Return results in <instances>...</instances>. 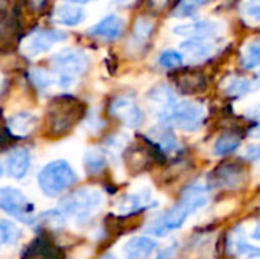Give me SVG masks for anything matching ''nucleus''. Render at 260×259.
<instances>
[{"mask_svg": "<svg viewBox=\"0 0 260 259\" xmlns=\"http://www.w3.org/2000/svg\"><path fill=\"white\" fill-rule=\"evenodd\" d=\"M157 250V243L151 237H133L122 249L125 259H143Z\"/></svg>", "mask_w": 260, "mask_h": 259, "instance_id": "2eb2a0df", "label": "nucleus"}, {"mask_svg": "<svg viewBox=\"0 0 260 259\" xmlns=\"http://www.w3.org/2000/svg\"><path fill=\"white\" fill-rule=\"evenodd\" d=\"M66 38L67 35L61 31H37L23 41L21 52L26 56L32 58V56L47 52L55 43L64 41Z\"/></svg>", "mask_w": 260, "mask_h": 259, "instance_id": "1a4fd4ad", "label": "nucleus"}, {"mask_svg": "<svg viewBox=\"0 0 260 259\" xmlns=\"http://www.w3.org/2000/svg\"><path fill=\"white\" fill-rule=\"evenodd\" d=\"M30 162H32V157L26 148H17V150L11 151L6 159L8 176H11L12 179H17V180L23 179L30 168Z\"/></svg>", "mask_w": 260, "mask_h": 259, "instance_id": "dca6fc26", "label": "nucleus"}, {"mask_svg": "<svg viewBox=\"0 0 260 259\" xmlns=\"http://www.w3.org/2000/svg\"><path fill=\"white\" fill-rule=\"evenodd\" d=\"M148 5H149L151 11L163 12V11H166L172 5V0H148Z\"/></svg>", "mask_w": 260, "mask_h": 259, "instance_id": "473e14b6", "label": "nucleus"}, {"mask_svg": "<svg viewBox=\"0 0 260 259\" xmlns=\"http://www.w3.org/2000/svg\"><path fill=\"white\" fill-rule=\"evenodd\" d=\"M37 121H38V118L35 114H32L29 111H20V113L12 114L8 119V128H9L11 134L15 137H26L35 130Z\"/></svg>", "mask_w": 260, "mask_h": 259, "instance_id": "f3484780", "label": "nucleus"}, {"mask_svg": "<svg viewBox=\"0 0 260 259\" xmlns=\"http://www.w3.org/2000/svg\"><path fill=\"white\" fill-rule=\"evenodd\" d=\"M29 78L32 81V84L40 89V90H47L50 89L52 85H56V76L50 75L47 70L44 69H32L29 72Z\"/></svg>", "mask_w": 260, "mask_h": 259, "instance_id": "bb28decb", "label": "nucleus"}, {"mask_svg": "<svg viewBox=\"0 0 260 259\" xmlns=\"http://www.w3.org/2000/svg\"><path fill=\"white\" fill-rule=\"evenodd\" d=\"M52 67L56 72V76H66L76 79L88 67V58L82 50L64 49L52 56Z\"/></svg>", "mask_w": 260, "mask_h": 259, "instance_id": "423d86ee", "label": "nucleus"}, {"mask_svg": "<svg viewBox=\"0 0 260 259\" xmlns=\"http://www.w3.org/2000/svg\"><path fill=\"white\" fill-rule=\"evenodd\" d=\"M177 89L186 95H195L207 87V81L200 72H183L177 76Z\"/></svg>", "mask_w": 260, "mask_h": 259, "instance_id": "aec40b11", "label": "nucleus"}, {"mask_svg": "<svg viewBox=\"0 0 260 259\" xmlns=\"http://www.w3.org/2000/svg\"><path fill=\"white\" fill-rule=\"evenodd\" d=\"M0 209L24 223H30L35 214V206L20 189L12 186L0 188Z\"/></svg>", "mask_w": 260, "mask_h": 259, "instance_id": "39448f33", "label": "nucleus"}, {"mask_svg": "<svg viewBox=\"0 0 260 259\" xmlns=\"http://www.w3.org/2000/svg\"><path fill=\"white\" fill-rule=\"evenodd\" d=\"M248 171L242 163H224L213 172V183L219 188H238L245 183Z\"/></svg>", "mask_w": 260, "mask_h": 259, "instance_id": "9d476101", "label": "nucleus"}, {"mask_svg": "<svg viewBox=\"0 0 260 259\" xmlns=\"http://www.w3.org/2000/svg\"><path fill=\"white\" fill-rule=\"evenodd\" d=\"M3 172H5V169H3V165L0 163V179L3 177Z\"/></svg>", "mask_w": 260, "mask_h": 259, "instance_id": "ea45409f", "label": "nucleus"}, {"mask_svg": "<svg viewBox=\"0 0 260 259\" xmlns=\"http://www.w3.org/2000/svg\"><path fill=\"white\" fill-rule=\"evenodd\" d=\"M154 21L148 20V18H139L134 24V38L139 41V43H143V41H148L149 37L152 35L154 32Z\"/></svg>", "mask_w": 260, "mask_h": 259, "instance_id": "c756f323", "label": "nucleus"}, {"mask_svg": "<svg viewBox=\"0 0 260 259\" xmlns=\"http://www.w3.org/2000/svg\"><path fill=\"white\" fill-rule=\"evenodd\" d=\"M154 205H155V202H154L152 192L148 191V189H140V191H136V192H131V194L125 195L120 200V203L117 205V209H119L120 214L131 215V214L145 211V209H148V208H151Z\"/></svg>", "mask_w": 260, "mask_h": 259, "instance_id": "4468645a", "label": "nucleus"}, {"mask_svg": "<svg viewBox=\"0 0 260 259\" xmlns=\"http://www.w3.org/2000/svg\"><path fill=\"white\" fill-rule=\"evenodd\" d=\"M210 200L209 188L204 185H190L189 188L184 189L180 202L166 211L163 215H160L151 226H149V234L155 237H166L174 231H178L184 226L187 218L204 208Z\"/></svg>", "mask_w": 260, "mask_h": 259, "instance_id": "f257e3e1", "label": "nucleus"}, {"mask_svg": "<svg viewBox=\"0 0 260 259\" xmlns=\"http://www.w3.org/2000/svg\"><path fill=\"white\" fill-rule=\"evenodd\" d=\"M229 250L233 256H238L241 259H254L260 258V249L247 243L245 237L242 232L236 231V234H233L229 240Z\"/></svg>", "mask_w": 260, "mask_h": 259, "instance_id": "6ab92c4d", "label": "nucleus"}, {"mask_svg": "<svg viewBox=\"0 0 260 259\" xmlns=\"http://www.w3.org/2000/svg\"><path fill=\"white\" fill-rule=\"evenodd\" d=\"M84 165L88 174H99L107 165V157L101 150L90 148L84 156Z\"/></svg>", "mask_w": 260, "mask_h": 259, "instance_id": "393cba45", "label": "nucleus"}, {"mask_svg": "<svg viewBox=\"0 0 260 259\" xmlns=\"http://www.w3.org/2000/svg\"><path fill=\"white\" fill-rule=\"evenodd\" d=\"M21 237L20 229L12 221H0V247L2 246H12Z\"/></svg>", "mask_w": 260, "mask_h": 259, "instance_id": "a878e982", "label": "nucleus"}, {"mask_svg": "<svg viewBox=\"0 0 260 259\" xmlns=\"http://www.w3.org/2000/svg\"><path fill=\"white\" fill-rule=\"evenodd\" d=\"M212 0H178L172 14L177 18H187V17L195 15L203 6H206Z\"/></svg>", "mask_w": 260, "mask_h": 259, "instance_id": "b1692460", "label": "nucleus"}, {"mask_svg": "<svg viewBox=\"0 0 260 259\" xmlns=\"http://www.w3.org/2000/svg\"><path fill=\"white\" fill-rule=\"evenodd\" d=\"M149 136H151V140L157 145V148L161 153H172L178 148V140L174 131L166 124H160L154 127L149 131Z\"/></svg>", "mask_w": 260, "mask_h": 259, "instance_id": "a211bd4d", "label": "nucleus"}, {"mask_svg": "<svg viewBox=\"0 0 260 259\" xmlns=\"http://www.w3.org/2000/svg\"><path fill=\"white\" fill-rule=\"evenodd\" d=\"M123 31H125V21L120 17L111 14V15L104 17L94 26H91L88 29V35L99 37V38L107 40V41H113V40L120 38Z\"/></svg>", "mask_w": 260, "mask_h": 259, "instance_id": "f8f14e48", "label": "nucleus"}, {"mask_svg": "<svg viewBox=\"0 0 260 259\" xmlns=\"http://www.w3.org/2000/svg\"><path fill=\"white\" fill-rule=\"evenodd\" d=\"M222 29L224 23L218 20H192L177 24L172 31L180 37H186L187 40H210L222 32Z\"/></svg>", "mask_w": 260, "mask_h": 259, "instance_id": "0eeeda50", "label": "nucleus"}, {"mask_svg": "<svg viewBox=\"0 0 260 259\" xmlns=\"http://www.w3.org/2000/svg\"><path fill=\"white\" fill-rule=\"evenodd\" d=\"M242 67L247 70L256 69L260 66V41H254L251 44H248V47L245 49L242 58H241Z\"/></svg>", "mask_w": 260, "mask_h": 259, "instance_id": "cd10ccee", "label": "nucleus"}, {"mask_svg": "<svg viewBox=\"0 0 260 259\" xmlns=\"http://www.w3.org/2000/svg\"><path fill=\"white\" fill-rule=\"evenodd\" d=\"M85 18V12L82 8L72 6V5H62L55 9L53 20L64 26H76Z\"/></svg>", "mask_w": 260, "mask_h": 259, "instance_id": "412c9836", "label": "nucleus"}, {"mask_svg": "<svg viewBox=\"0 0 260 259\" xmlns=\"http://www.w3.org/2000/svg\"><path fill=\"white\" fill-rule=\"evenodd\" d=\"M70 3H88V2H94V0H67Z\"/></svg>", "mask_w": 260, "mask_h": 259, "instance_id": "58836bf2", "label": "nucleus"}, {"mask_svg": "<svg viewBox=\"0 0 260 259\" xmlns=\"http://www.w3.org/2000/svg\"><path fill=\"white\" fill-rule=\"evenodd\" d=\"M251 238L256 240V241H260V221L257 223V226L254 227V231L251 232Z\"/></svg>", "mask_w": 260, "mask_h": 259, "instance_id": "c9c22d12", "label": "nucleus"}, {"mask_svg": "<svg viewBox=\"0 0 260 259\" xmlns=\"http://www.w3.org/2000/svg\"><path fill=\"white\" fill-rule=\"evenodd\" d=\"M253 134H254L256 137H260V122L256 125V128L253 130Z\"/></svg>", "mask_w": 260, "mask_h": 259, "instance_id": "e433bc0d", "label": "nucleus"}, {"mask_svg": "<svg viewBox=\"0 0 260 259\" xmlns=\"http://www.w3.org/2000/svg\"><path fill=\"white\" fill-rule=\"evenodd\" d=\"M244 159L248 160V162H257V160H260V143L250 145L245 150V153H244Z\"/></svg>", "mask_w": 260, "mask_h": 259, "instance_id": "2f4dec72", "label": "nucleus"}, {"mask_svg": "<svg viewBox=\"0 0 260 259\" xmlns=\"http://www.w3.org/2000/svg\"><path fill=\"white\" fill-rule=\"evenodd\" d=\"M149 104L152 105L157 118L160 119V124L165 122L168 113L171 111V108L177 104V98H175V92L166 85V84H160L157 87H154L149 95H148Z\"/></svg>", "mask_w": 260, "mask_h": 259, "instance_id": "9b49d317", "label": "nucleus"}, {"mask_svg": "<svg viewBox=\"0 0 260 259\" xmlns=\"http://www.w3.org/2000/svg\"><path fill=\"white\" fill-rule=\"evenodd\" d=\"M101 259H119L116 255H113V253H107V255H104Z\"/></svg>", "mask_w": 260, "mask_h": 259, "instance_id": "4c0bfd02", "label": "nucleus"}, {"mask_svg": "<svg viewBox=\"0 0 260 259\" xmlns=\"http://www.w3.org/2000/svg\"><path fill=\"white\" fill-rule=\"evenodd\" d=\"M104 195L94 188H81L72 195L64 197L59 202L58 211L69 218H73L76 223L88 221L102 206Z\"/></svg>", "mask_w": 260, "mask_h": 259, "instance_id": "f03ea898", "label": "nucleus"}, {"mask_svg": "<svg viewBox=\"0 0 260 259\" xmlns=\"http://www.w3.org/2000/svg\"><path fill=\"white\" fill-rule=\"evenodd\" d=\"M241 143H242V136L236 131H229L218 137V140L213 145V153L219 157H224L236 151L241 147Z\"/></svg>", "mask_w": 260, "mask_h": 259, "instance_id": "4be33fe9", "label": "nucleus"}, {"mask_svg": "<svg viewBox=\"0 0 260 259\" xmlns=\"http://www.w3.org/2000/svg\"><path fill=\"white\" fill-rule=\"evenodd\" d=\"M181 50L184 58L192 63H201L218 52V44L212 40H187L181 44Z\"/></svg>", "mask_w": 260, "mask_h": 259, "instance_id": "ddd939ff", "label": "nucleus"}, {"mask_svg": "<svg viewBox=\"0 0 260 259\" xmlns=\"http://www.w3.org/2000/svg\"><path fill=\"white\" fill-rule=\"evenodd\" d=\"M110 113L122 121L123 125L129 128H137L145 121L143 110L137 105V102L129 96H119L111 101Z\"/></svg>", "mask_w": 260, "mask_h": 259, "instance_id": "6e6552de", "label": "nucleus"}, {"mask_svg": "<svg viewBox=\"0 0 260 259\" xmlns=\"http://www.w3.org/2000/svg\"><path fill=\"white\" fill-rule=\"evenodd\" d=\"M26 2H27V5H29L30 8H34V9H43V8L47 5L49 0H26Z\"/></svg>", "mask_w": 260, "mask_h": 259, "instance_id": "f704fd0d", "label": "nucleus"}, {"mask_svg": "<svg viewBox=\"0 0 260 259\" xmlns=\"http://www.w3.org/2000/svg\"><path fill=\"white\" fill-rule=\"evenodd\" d=\"M158 64L165 69H178L184 64V55L174 49L163 50L158 56Z\"/></svg>", "mask_w": 260, "mask_h": 259, "instance_id": "c85d7f7f", "label": "nucleus"}, {"mask_svg": "<svg viewBox=\"0 0 260 259\" xmlns=\"http://www.w3.org/2000/svg\"><path fill=\"white\" fill-rule=\"evenodd\" d=\"M76 182L75 169L66 160L47 163L38 174V186L47 197H58Z\"/></svg>", "mask_w": 260, "mask_h": 259, "instance_id": "7ed1b4c3", "label": "nucleus"}, {"mask_svg": "<svg viewBox=\"0 0 260 259\" xmlns=\"http://www.w3.org/2000/svg\"><path fill=\"white\" fill-rule=\"evenodd\" d=\"M177 249H178L177 244H171V246L165 247L161 252H158L152 259H171L175 253H177Z\"/></svg>", "mask_w": 260, "mask_h": 259, "instance_id": "72a5a7b5", "label": "nucleus"}, {"mask_svg": "<svg viewBox=\"0 0 260 259\" xmlns=\"http://www.w3.org/2000/svg\"><path fill=\"white\" fill-rule=\"evenodd\" d=\"M244 12L248 18L260 21V0H248L244 6Z\"/></svg>", "mask_w": 260, "mask_h": 259, "instance_id": "7c9ffc66", "label": "nucleus"}, {"mask_svg": "<svg viewBox=\"0 0 260 259\" xmlns=\"http://www.w3.org/2000/svg\"><path fill=\"white\" fill-rule=\"evenodd\" d=\"M260 84L256 82L254 79H248V78H232L227 85H225V92L229 96L233 98H241L245 96L248 93H251L253 90L259 89Z\"/></svg>", "mask_w": 260, "mask_h": 259, "instance_id": "5701e85b", "label": "nucleus"}, {"mask_svg": "<svg viewBox=\"0 0 260 259\" xmlns=\"http://www.w3.org/2000/svg\"><path fill=\"white\" fill-rule=\"evenodd\" d=\"M207 111L203 104L195 101H177V104L171 108L163 124H174L183 131L192 133L203 127L206 122Z\"/></svg>", "mask_w": 260, "mask_h": 259, "instance_id": "20e7f679", "label": "nucleus"}]
</instances>
